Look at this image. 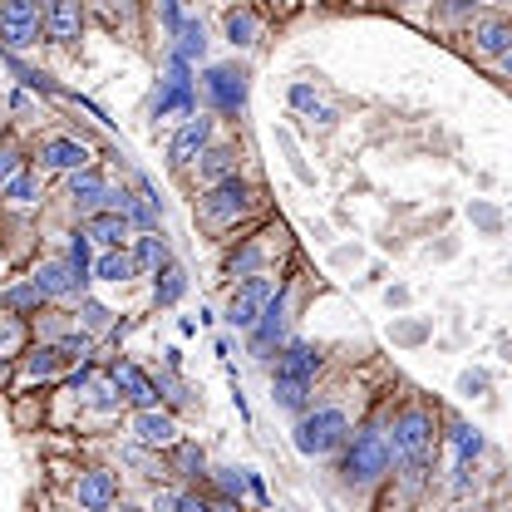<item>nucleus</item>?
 Here are the masks:
<instances>
[{
  "label": "nucleus",
  "instance_id": "nucleus-3",
  "mask_svg": "<svg viewBox=\"0 0 512 512\" xmlns=\"http://www.w3.org/2000/svg\"><path fill=\"white\" fill-rule=\"evenodd\" d=\"M345 439H350V419H345L340 409H316V414H306V419L296 424V448H301L306 458H320V453L340 448Z\"/></svg>",
  "mask_w": 512,
  "mask_h": 512
},
{
  "label": "nucleus",
  "instance_id": "nucleus-35",
  "mask_svg": "<svg viewBox=\"0 0 512 512\" xmlns=\"http://www.w3.org/2000/svg\"><path fill=\"white\" fill-rule=\"evenodd\" d=\"M217 483H222L227 503H232V498L242 503V493H247V473H242V468H222V473H217Z\"/></svg>",
  "mask_w": 512,
  "mask_h": 512
},
{
  "label": "nucleus",
  "instance_id": "nucleus-26",
  "mask_svg": "<svg viewBox=\"0 0 512 512\" xmlns=\"http://www.w3.org/2000/svg\"><path fill=\"white\" fill-rule=\"evenodd\" d=\"M173 40H178V50H173L178 60L192 64V60H202V55H207V30H202V20H183V30H178Z\"/></svg>",
  "mask_w": 512,
  "mask_h": 512
},
{
  "label": "nucleus",
  "instance_id": "nucleus-33",
  "mask_svg": "<svg viewBox=\"0 0 512 512\" xmlns=\"http://www.w3.org/2000/svg\"><path fill=\"white\" fill-rule=\"evenodd\" d=\"M0 306H5V311H35V306H40V296H35V286H15V291H5V296H0Z\"/></svg>",
  "mask_w": 512,
  "mask_h": 512
},
{
  "label": "nucleus",
  "instance_id": "nucleus-12",
  "mask_svg": "<svg viewBox=\"0 0 512 512\" xmlns=\"http://www.w3.org/2000/svg\"><path fill=\"white\" fill-rule=\"evenodd\" d=\"M281 335H286V286H276V296L266 301V311L256 316L252 325V350L266 360L276 345H281Z\"/></svg>",
  "mask_w": 512,
  "mask_h": 512
},
{
  "label": "nucleus",
  "instance_id": "nucleus-4",
  "mask_svg": "<svg viewBox=\"0 0 512 512\" xmlns=\"http://www.w3.org/2000/svg\"><path fill=\"white\" fill-rule=\"evenodd\" d=\"M202 89H207V99H212V109H217V114L237 119V114L247 109L252 74H247L242 64H212V69H207V79H202Z\"/></svg>",
  "mask_w": 512,
  "mask_h": 512
},
{
  "label": "nucleus",
  "instance_id": "nucleus-30",
  "mask_svg": "<svg viewBox=\"0 0 512 512\" xmlns=\"http://www.w3.org/2000/svg\"><path fill=\"white\" fill-rule=\"evenodd\" d=\"M256 271H261V247L256 242H247L242 252L227 256V276H256Z\"/></svg>",
  "mask_w": 512,
  "mask_h": 512
},
{
  "label": "nucleus",
  "instance_id": "nucleus-11",
  "mask_svg": "<svg viewBox=\"0 0 512 512\" xmlns=\"http://www.w3.org/2000/svg\"><path fill=\"white\" fill-rule=\"evenodd\" d=\"M316 375H320L316 345H306V340H286V345H281V355H276V380L316 384Z\"/></svg>",
  "mask_w": 512,
  "mask_h": 512
},
{
  "label": "nucleus",
  "instance_id": "nucleus-22",
  "mask_svg": "<svg viewBox=\"0 0 512 512\" xmlns=\"http://www.w3.org/2000/svg\"><path fill=\"white\" fill-rule=\"evenodd\" d=\"M128 232H133V227H128L124 212H94V217H89V227H84V237H89V242H104L109 252H114V247H124Z\"/></svg>",
  "mask_w": 512,
  "mask_h": 512
},
{
  "label": "nucleus",
  "instance_id": "nucleus-1",
  "mask_svg": "<svg viewBox=\"0 0 512 512\" xmlns=\"http://www.w3.org/2000/svg\"><path fill=\"white\" fill-rule=\"evenodd\" d=\"M429 458H434V414L429 409H404L394 419V434H389V463L424 478Z\"/></svg>",
  "mask_w": 512,
  "mask_h": 512
},
{
  "label": "nucleus",
  "instance_id": "nucleus-19",
  "mask_svg": "<svg viewBox=\"0 0 512 512\" xmlns=\"http://www.w3.org/2000/svg\"><path fill=\"white\" fill-rule=\"evenodd\" d=\"M163 266H173V247H168V237H163V232H148V237H138V247H133V271H143V276H158Z\"/></svg>",
  "mask_w": 512,
  "mask_h": 512
},
{
  "label": "nucleus",
  "instance_id": "nucleus-27",
  "mask_svg": "<svg viewBox=\"0 0 512 512\" xmlns=\"http://www.w3.org/2000/svg\"><path fill=\"white\" fill-rule=\"evenodd\" d=\"M183 291H188V271H183V266H163V271H158V286H153V301H158V306H173Z\"/></svg>",
  "mask_w": 512,
  "mask_h": 512
},
{
  "label": "nucleus",
  "instance_id": "nucleus-36",
  "mask_svg": "<svg viewBox=\"0 0 512 512\" xmlns=\"http://www.w3.org/2000/svg\"><path fill=\"white\" fill-rule=\"evenodd\" d=\"M158 15H163V30H168V35H178L183 20H188V15H183V0H158Z\"/></svg>",
  "mask_w": 512,
  "mask_h": 512
},
{
  "label": "nucleus",
  "instance_id": "nucleus-6",
  "mask_svg": "<svg viewBox=\"0 0 512 512\" xmlns=\"http://www.w3.org/2000/svg\"><path fill=\"white\" fill-rule=\"evenodd\" d=\"M271 296H276V281H271V276H261V271H256V276H242V281L232 286V296H227V320H232L237 330H252Z\"/></svg>",
  "mask_w": 512,
  "mask_h": 512
},
{
  "label": "nucleus",
  "instance_id": "nucleus-16",
  "mask_svg": "<svg viewBox=\"0 0 512 512\" xmlns=\"http://www.w3.org/2000/svg\"><path fill=\"white\" fill-rule=\"evenodd\" d=\"M124 217H128V227L158 232V222H163V202H158V192H153L148 178L138 183V197H124Z\"/></svg>",
  "mask_w": 512,
  "mask_h": 512
},
{
  "label": "nucleus",
  "instance_id": "nucleus-40",
  "mask_svg": "<svg viewBox=\"0 0 512 512\" xmlns=\"http://www.w3.org/2000/svg\"><path fill=\"white\" fill-rule=\"evenodd\" d=\"M178 463H183L188 473H202V448H183V453H178Z\"/></svg>",
  "mask_w": 512,
  "mask_h": 512
},
{
  "label": "nucleus",
  "instance_id": "nucleus-38",
  "mask_svg": "<svg viewBox=\"0 0 512 512\" xmlns=\"http://www.w3.org/2000/svg\"><path fill=\"white\" fill-rule=\"evenodd\" d=\"M15 173H20V153H15V148H0V188H5Z\"/></svg>",
  "mask_w": 512,
  "mask_h": 512
},
{
  "label": "nucleus",
  "instance_id": "nucleus-24",
  "mask_svg": "<svg viewBox=\"0 0 512 512\" xmlns=\"http://www.w3.org/2000/svg\"><path fill=\"white\" fill-rule=\"evenodd\" d=\"M286 99H291V109H301V114H311V119H320L325 128L335 124V109H330V104H320V94L311 89V84H301V79H296V84L286 89Z\"/></svg>",
  "mask_w": 512,
  "mask_h": 512
},
{
  "label": "nucleus",
  "instance_id": "nucleus-9",
  "mask_svg": "<svg viewBox=\"0 0 512 512\" xmlns=\"http://www.w3.org/2000/svg\"><path fill=\"white\" fill-rule=\"evenodd\" d=\"M207 143H212V119H207V114H192V119H183V128L173 133V143H168V163H173V168H192Z\"/></svg>",
  "mask_w": 512,
  "mask_h": 512
},
{
  "label": "nucleus",
  "instance_id": "nucleus-14",
  "mask_svg": "<svg viewBox=\"0 0 512 512\" xmlns=\"http://www.w3.org/2000/svg\"><path fill=\"white\" fill-rule=\"evenodd\" d=\"M109 380H114V389H119L124 399H133L138 409H153V404H158V384L148 380V375H143L133 360H114Z\"/></svg>",
  "mask_w": 512,
  "mask_h": 512
},
{
  "label": "nucleus",
  "instance_id": "nucleus-17",
  "mask_svg": "<svg viewBox=\"0 0 512 512\" xmlns=\"http://www.w3.org/2000/svg\"><path fill=\"white\" fill-rule=\"evenodd\" d=\"M40 158H45V168H60V173H84L89 168V148L79 138H50L40 148Z\"/></svg>",
  "mask_w": 512,
  "mask_h": 512
},
{
  "label": "nucleus",
  "instance_id": "nucleus-43",
  "mask_svg": "<svg viewBox=\"0 0 512 512\" xmlns=\"http://www.w3.org/2000/svg\"><path fill=\"white\" fill-rule=\"evenodd\" d=\"M10 340H15V330H10V325H0V350H5Z\"/></svg>",
  "mask_w": 512,
  "mask_h": 512
},
{
  "label": "nucleus",
  "instance_id": "nucleus-29",
  "mask_svg": "<svg viewBox=\"0 0 512 512\" xmlns=\"http://www.w3.org/2000/svg\"><path fill=\"white\" fill-rule=\"evenodd\" d=\"M227 40H232L237 50L256 45V20L247 15V10H227Z\"/></svg>",
  "mask_w": 512,
  "mask_h": 512
},
{
  "label": "nucleus",
  "instance_id": "nucleus-15",
  "mask_svg": "<svg viewBox=\"0 0 512 512\" xmlns=\"http://www.w3.org/2000/svg\"><path fill=\"white\" fill-rule=\"evenodd\" d=\"M30 286H35L40 301H60V296H74V291H79V281H74V271H69L64 261H40L35 276H30Z\"/></svg>",
  "mask_w": 512,
  "mask_h": 512
},
{
  "label": "nucleus",
  "instance_id": "nucleus-25",
  "mask_svg": "<svg viewBox=\"0 0 512 512\" xmlns=\"http://www.w3.org/2000/svg\"><path fill=\"white\" fill-rule=\"evenodd\" d=\"M89 276H99V281H128V276H138V271H133V256H128L124 247H114V252H104L89 266Z\"/></svg>",
  "mask_w": 512,
  "mask_h": 512
},
{
  "label": "nucleus",
  "instance_id": "nucleus-20",
  "mask_svg": "<svg viewBox=\"0 0 512 512\" xmlns=\"http://www.w3.org/2000/svg\"><path fill=\"white\" fill-rule=\"evenodd\" d=\"M232 173H237V148H227V143H207L202 158H197V178L212 188V183H222V178H232Z\"/></svg>",
  "mask_w": 512,
  "mask_h": 512
},
{
  "label": "nucleus",
  "instance_id": "nucleus-39",
  "mask_svg": "<svg viewBox=\"0 0 512 512\" xmlns=\"http://www.w3.org/2000/svg\"><path fill=\"white\" fill-rule=\"evenodd\" d=\"M173 508L178 512H212V503H202L197 493H183V498H173Z\"/></svg>",
  "mask_w": 512,
  "mask_h": 512
},
{
  "label": "nucleus",
  "instance_id": "nucleus-10",
  "mask_svg": "<svg viewBox=\"0 0 512 512\" xmlns=\"http://www.w3.org/2000/svg\"><path fill=\"white\" fill-rule=\"evenodd\" d=\"M40 30H45V40H55V45H74V40L84 35V10H79V0H50V5L40 10Z\"/></svg>",
  "mask_w": 512,
  "mask_h": 512
},
{
  "label": "nucleus",
  "instance_id": "nucleus-18",
  "mask_svg": "<svg viewBox=\"0 0 512 512\" xmlns=\"http://www.w3.org/2000/svg\"><path fill=\"white\" fill-rule=\"evenodd\" d=\"M133 434H138V444H148V448L178 444V424H173L168 414H158V409H143V414L133 419Z\"/></svg>",
  "mask_w": 512,
  "mask_h": 512
},
{
  "label": "nucleus",
  "instance_id": "nucleus-28",
  "mask_svg": "<svg viewBox=\"0 0 512 512\" xmlns=\"http://www.w3.org/2000/svg\"><path fill=\"white\" fill-rule=\"evenodd\" d=\"M64 266L74 271V281H79V291H84V286H89V266H94V261H89V237H84V232L69 237V261H64Z\"/></svg>",
  "mask_w": 512,
  "mask_h": 512
},
{
  "label": "nucleus",
  "instance_id": "nucleus-2",
  "mask_svg": "<svg viewBox=\"0 0 512 512\" xmlns=\"http://www.w3.org/2000/svg\"><path fill=\"white\" fill-rule=\"evenodd\" d=\"M384 468H389V434L384 429H360L345 448V463H340L345 483H375Z\"/></svg>",
  "mask_w": 512,
  "mask_h": 512
},
{
  "label": "nucleus",
  "instance_id": "nucleus-31",
  "mask_svg": "<svg viewBox=\"0 0 512 512\" xmlns=\"http://www.w3.org/2000/svg\"><path fill=\"white\" fill-rule=\"evenodd\" d=\"M453 453H458V468H468V463L483 453V439H478L473 429H463V424H458V429H453Z\"/></svg>",
  "mask_w": 512,
  "mask_h": 512
},
{
  "label": "nucleus",
  "instance_id": "nucleus-7",
  "mask_svg": "<svg viewBox=\"0 0 512 512\" xmlns=\"http://www.w3.org/2000/svg\"><path fill=\"white\" fill-rule=\"evenodd\" d=\"M173 114H183L192 119L197 114V94H192V79H188V60L168 64V79H163V89H158V99H153V119H173Z\"/></svg>",
  "mask_w": 512,
  "mask_h": 512
},
{
  "label": "nucleus",
  "instance_id": "nucleus-23",
  "mask_svg": "<svg viewBox=\"0 0 512 512\" xmlns=\"http://www.w3.org/2000/svg\"><path fill=\"white\" fill-rule=\"evenodd\" d=\"M69 197H74V207H104L109 202V183L99 178V173H69Z\"/></svg>",
  "mask_w": 512,
  "mask_h": 512
},
{
  "label": "nucleus",
  "instance_id": "nucleus-8",
  "mask_svg": "<svg viewBox=\"0 0 512 512\" xmlns=\"http://www.w3.org/2000/svg\"><path fill=\"white\" fill-rule=\"evenodd\" d=\"M0 40L10 50H30L40 40V10H35V0H0Z\"/></svg>",
  "mask_w": 512,
  "mask_h": 512
},
{
  "label": "nucleus",
  "instance_id": "nucleus-32",
  "mask_svg": "<svg viewBox=\"0 0 512 512\" xmlns=\"http://www.w3.org/2000/svg\"><path fill=\"white\" fill-rule=\"evenodd\" d=\"M5 197H10V202H35V197H40V183H35L30 173H15V178L5 183Z\"/></svg>",
  "mask_w": 512,
  "mask_h": 512
},
{
  "label": "nucleus",
  "instance_id": "nucleus-21",
  "mask_svg": "<svg viewBox=\"0 0 512 512\" xmlns=\"http://www.w3.org/2000/svg\"><path fill=\"white\" fill-rule=\"evenodd\" d=\"M473 45H478L483 55H493V60H508L512 25L503 20V15H488V20H478V30H473Z\"/></svg>",
  "mask_w": 512,
  "mask_h": 512
},
{
  "label": "nucleus",
  "instance_id": "nucleus-37",
  "mask_svg": "<svg viewBox=\"0 0 512 512\" xmlns=\"http://www.w3.org/2000/svg\"><path fill=\"white\" fill-rule=\"evenodd\" d=\"M89 350H94L89 335H64L60 340V355H69V360H79V355H89Z\"/></svg>",
  "mask_w": 512,
  "mask_h": 512
},
{
  "label": "nucleus",
  "instance_id": "nucleus-34",
  "mask_svg": "<svg viewBox=\"0 0 512 512\" xmlns=\"http://www.w3.org/2000/svg\"><path fill=\"white\" fill-rule=\"evenodd\" d=\"M25 370H30L35 380H45V375H55V370H60V350H35Z\"/></svg>",
  "mask_w": 512,
  "mask_h": 512
},
{
  "label": "nucleus",
  "instance_id": "nucleus-13",
  "mask_svg": "<svg viewBox=\"0 0 512 512\" xmlns=\"http://www.w3.org/2000/svg\"><path fill=\"white\" fill-rule=\"evenodd\" d=\"M74 498H79V508L84 512H109L114 508V498H119V483H114V473L94 468V473H79Z\"/></svg>",
  "mask_w": 512,
  "mask_h": 512
},
{
  "label": "nucleus",
  "instance_id": "nucleus-5",
  "mask_svg": "<svg viewBox=\"0 0 512 512\" xmlns=\"http://www.w3.org/2000/svg\"><path fill=\"white\" fill-rule=\"evenodd\" d=\"M256 202V192L232 173V178H222V183H212V188L202 192V217L212 222V227H232L237 217H247Z\"/></svg>",
  "mask_w": 512,
  "mask_h": 512
},
{
  "label": "nucleus",
  "instance_id": "nucleus-41",
  "mask_svg": "<svg viewBox=\"0 0 512 512\" xmlns=\"http://www.w3.org/2000/svg\"><path fill=\"white\" fill-rule=\"evenodd\" d=\"M84 320H89V325H104L109 311H104V306H94V301H84Z\"/></svg>",
  "mask_w": 512,
  "mask_h": 512
},
{
  "label": "nucleus",
  "instance_id": "nucleus-42",
  "mask_svg": "<svg viewBox=\"0 0 512 512\" xmlns=\"http://www.w3.org/2000/svg\"><path fill=\"white\" fill-rule=\"evenodd\" d=\"M444 10H448V15H468V10H473V0H448Z\"/></svg>",
  "mask_w": 512,
  "mask_h": 512
}]
</instances>
